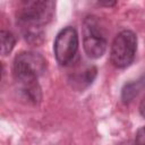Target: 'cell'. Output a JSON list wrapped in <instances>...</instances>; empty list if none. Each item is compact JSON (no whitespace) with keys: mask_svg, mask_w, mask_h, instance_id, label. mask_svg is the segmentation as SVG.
<instances>
[{"mask_svg":"<svg viewBox=\"0 0 145 145\" xmlns=\"http://www.w3.org/2000/svg\"><path fill=\"white\" fill-rule=\"evenodd\" d=\"M106 45L105 33L99 20L93 16H88L83 26V48L85 53L92 59H97L104 54Z\"/></svg>","mask_w":145,"mask_h":145,"instance_id":"277c9868","label":"cell"},{"mask_svg":"<svg viewBox=\"0 0 145 145\" xmlns=\"http://www.w3.org/2000/svg\"><path fill=\"white\" fill-rule=\"evenodd\" d=\"M144 78L127 83L121 92V99L123 101V103H129L134 100V97L139 93V91L142 89V87L144 86Z\"/></svg>","mask_w":145,"mask_h":145,"instance_id":"8992f818","label":"cell"},{"mask_svg":"<svg viewBox=\"0 0 145 145\" xmlns=\"http://www.w3.org/2000/svg\"><path fill=\"white\" fill-rule=\"evenodd\" d=\"M78 50V35L74 27L67 26L62 28L56 36L53 51L57 61L62 65H69Z\"/></svg>","mask_w":145,"mask_h":145,"instance_id":"5b68a950","label":"cell"},{"mask_svg":"<svg viewBox=\"0 0 145 145\" xmlns=\"http://www.w3.org/2000/svg\"><path fill=\"white\" fill-rule=\"evenodd\" d=\"M134 143L135 145H145V126L138 129V131L136 133Z\"/></svg>","mask_w":145,"mask_h":145,"instance_id":"9c48e42d","label":"cell"},{"mask_svg":"<svg viewBox=\"0 0 145 145\" xmlns=\"http://www.w3.org/2000/svg\"><path fill=\"white\" fill-rule=\"evenodd\" d=\"M95 76H96V69L94 67H88L85 70H83L82 74L77 72L72 77V83L77 84L79 87L83 88L84 86L89 85L93 82V79L95 78Z\"/></svg>","mask_w":145,"mask_h":145,"instance_id":"52a82bcc","label":"cell"},{"mask_svg":"<svg viewBox=\"0 0 145 145\" xmlns=\"http://www.w3.org/2000/svg\"><path fill=\"white\" fill-rule=\"evenodd\" d=\"M45 67V59L40 53L33 51H23L14 59V78L20 87L23 96L33 103L41 100V88L37 79L44 72Z\"/></svg>","mask_w":145,"mask_h":145,"instance_id":"7a4b0ae2","label":"cell"},{"mask_svg":"<svg viewBox=\"0 0 145 145\" xmlns=\"http://www.w3.org/2000/svg\"><path fill=\"white\" fill-rule=\"evenodd\" d=\"M0 37H1V54L7 56L14 49L15 43H16V39L8 31H1Z\"/></svg>","mask_w":145,"mask_h":145,"instance_id":"ba28073f","label":"cell"},{"mask_svg":"<svg viewBox=\"0 0 145 145\" xmlns=\"http://www.w3.org/2000/svg\"><path fill=\"white\" fill-rule=\"evenodd\" d=\"M54 8L53 1L45 0H25L19 3L16 22L27 42L37 44L43 40L44 27L52 20Z\"/></svg>","mask_w":145,"mask_h":145,"instance_id":"6da1fadb","label":"cell"},{"mask_svg":"<svg viewBox=\"0 0 145 145\" xmlns=\"http://www.w3.org/2000/svg\"><path fill=\"white\" fill-rule=\"evenodd\" d=\"M137 50V36L129 29L121 31L113 40L110 50V60L117 68L128 67L135 58Z\"/></svg>","mask_w":145,"mask_h":145,"instance_id":"3957f363","label":"cell"},{"mask_svg":"<svg viewBox=\"0 0 145 145\" xmlns=\"http://www.w3.org/2000/svg\"><path fill=\"white\" fill-rule=\"evenodd\" d=\"M139 113H140L142 117L145 118V96L143 97V100L139 103Z\"/></svg>","mask_w":145,"mask_h":145,"instance_id":"30bf717a","label":"cell"},{"mask_svg":"<svg viewBox=\"0 0 145 145\" xmlns=\"http://www.w3.org/2000/svg\"><path fill=\"white\" fill-rule=\"evenodd\" d=\"M125 145H135V143H127V144H125Z\"/></svg>","mask_w":145,"mask_h":145,"instance_id":"8fae6325","label":"cell"}]
</instances>
